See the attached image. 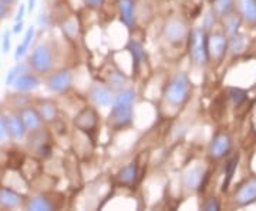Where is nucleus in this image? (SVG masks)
<instances>
[{
  "mask_svg": "<svg viewBox=\"0 0 256 211\" xmlns=\"http://www.w3.org/2000/svg\"><path fill=\"white\" fill-rule=\"evenodd\" d=\"M116 178H117V183L120 185H126V187L134 185L138 178L137 161H131L127 165H124L122 168H120V171L116 175Z\"/></svg>",
  "mask_w": 256,
  "mask_h": 211,
  "instance_id": "aec40b11",
  "label": "nucleus"
},
{
  "mask_svg": "<svg viewBox=\"0 0 256 211\" xmlns=\"http://www.w3.org/2000/svg\"><path fill=\"white\" fill-rule=\"evenodd\" d=\"M191 82L185 72H176L164 89L165 101L172 107H181L190 99Z\"/></svg>",
  "mask_w": 256,
  "mask_h": 211,
  "instance_id": "f03ea898",
  "label": "nucleus"
},
{
  "mask_svg": "<svg viewBox=\"0 0 256 211\" xmlns=\"http://www.w3.org/2000/svg\"><path fill=\"white\" fill-rule=\"evenodd\" d=\"M206 178H208V173L204 165H192L184 173L182 184L188 191L198 193L204 188Z\"/></svg>",
  "mask_w": 256,
  "mask_h": 211,
  "instance_id": "423d86ee",
  "label": "nucleus"
},
{
  "mask_svg": "<svg viewBox=\"0 0 256 211\" xmlns=\"http://www.w3.org/2000/svg\"><path fill=\"white\" fill-rule=\"evenodd\" d=\"M28 65L32 67L34 73L48 74L53 70L54 66V57H53V50L52 47L42 43L33 49L28 59Z\"/></svg>",
  "mask_w": 256,
  "mask_h": 211,
  "instance_id": "20e7f679",
  "label": "nucleus"
},
{
  "mask_svg": "<svg viewBox=\"0 0 256 211\" xmlns=\"http://www.w3.org/2000/svg\"><path fill=\"white\" fill-rule=\"evenodd\" d=\"M28 147L37 153L40 157H46L50 154V143L48 137L43 131V129L36 130V131H30L28 133Z\"/></svg>",
  "mask_w": 256,
  "mask_h": 211,
  "instance_id": "4468645a",
  "label": "nucleus"
},
{
  "mask_svg": "<svg viewBox=\"0 0 256 211\" xmlns=\"http://www.w3.org/2000/svg\"><path fill=\"white\" fill-rule=\"evenodd\" d=\"M226 94L235 106H240L244 101L246 100V92L239 89V87H229V89H226Z\"/></svg>",
  "mask_w": 256,
  "mask_h": 211,
  "instance_id": "c756f323",
  "label": "nucleus"
},
{
  "mask_svg": "<svg viewBox=\"0 0 256 211\" xmlns=\"http://www.w3.org/2000/svg\"><path fill=\"white\" fill-rule=\"evenodd\" d=\"M10 36H12V32H10V30H6V32L3 33V37H2V53H3V55H8L10 52V46H12Z\"/></svg>",
  "mask_w": 256,
  "mask_h": 211,
  "instance_id": "f704fd0d",
  "label": "nucleus"
},
{
  "mask_svg": "<svg viewBox=\"0 0 256 211\" xmlns=\"http://www.w3.org/2000/svg\"><path fill=\"white\" fill-rule=\"evenodd\" d=\"M234 6H235V0H214L212 3V9L220 18H225L229 13H232Z\"/></svg>",
  "mask_w": 256,
  "mask_h": 211,
  "instance_id": "bb28decb",
  "label": "nucleus"
},
{
  "mask_svg": "<svg viewBox=\"0 0 256 211\" xmlns=\"http://www.w3.org/2000/svg\"><path fill=\"white\" fill-rule=\"evenodd\" d=\"M127 84V76L122 73V72H118V70H114L111 72L110 76H108V86L114 92H120L121 89H124Z\"/></svg>",
  "mask_w": 256,
  "mask_h": 211,
  "instance_id": "cd10ccee",
  "label": "nucleus"
},
{
  "mask_svg": "<svg viewBox=\"0 0 256 211\" xmlns=\"http://www.w3.org/2000/svg\"><path fill=\"white\" fill-rule=\"evenodd\" d=\"M36 109L40 113V116L43 117L44 123H53L57 120L58 116V107L53 100H48V99H42V100H37Z\"/></svg>",
  "mask_w": 256,
  "mask_h": 211,
  "instance_id": "412c9836",
  "label": "nucleus"
},
{
  "mask_svg": "<svg viewBox=\"0 0 256 211\" xmlns=\"http://www.w3.org/2000/svg\"><path fill=\"white\" fill-rule=\"evenodd\" d=\"M22 120L26 126L28 131H36V130L43 129V124H44V120L40 116V113L36 109V106H26L23 109L18 110Z\"/></svg>",
  "mask_w": 256,
  "mask_h": 211,
  "instance_id": "2eb2a0df",
  "label": "nucleus"
},
{
  "mask_svg": "<svg viewBox=\"0 0 256 211\" xmlns=\"http://www.w3.org/2000/svg\"><path fill=\"white\" fill-rule=\"evenodd\" d=\"M3 2H6V3H10V5H12V3H14L16 0H3Z\"/></svg>",
  "mask_w": 256,
  "mask_h": 211,
  "instance_id": "a19ab883",
  "label": "nucleus"
},
{
  "mask_svg": "<svg viewBox=\"0 0 256 211\" xmlns=\"http://www.w3.org/2000/svg\"><path fill=\"white\" fill-rule=\"evenodd\" d=\"M40 84H42V80H40V77L37 74L32 73V72H23L16 79L13 86L18 93H28L38 89Z\"/></svg>",
  "mask_w": 256,
  "mask_h": 211,
  "instance_id": "6ab92c4d",
  "label": "nucleus"
},
{
  "mask_svg": "<svg viewBox=\"0 0 256 211\" xmlns=\"http://www.w3.org/2000/svg\"><path fill=\"white\" fill-rule=\"evenodd\" d=\"M232 148V140L228 133H216L208 146V156L212 160H220L228 156Z\"/></svg>",
  "mask_w": 256,
  "mask_h": 211,
  "instance_id": "6e6552de",
  "label": "nucleus"
},
{
  "mask_svg": "<svg viewBox=\"0 0 256 211\" xmlns=\"http://www.w3.org/2000/svg\"><path fill=\"white\" fill-rule=\"evenodd\" d=\"M117 9L121 22L127 28H134L137 23V9L134 0H117Z\"/></svg>",
  "mask_w": 256,
  "mask_h": 211,
  "instance_id": "dca6fc26",
  "label": "nucleus"
},
{
  "mask_svg": "<svg viewBox=\"0 0 256 211\" xmlns=\"http://www.w3.org/2000/svg\"><path fill=\"white\" fill-rule=\"evenodd\" d=\"M10 12H12V5L0 0V22L9 18Z\"/></svg>",
  "mask_w": 256,
  "mask_h": 211,
  "instance_id": "c9c22d12",
  "label": "nucleus"
},
{
  "mask_svg": "<svg viewBox=\"0 0 256 211\" xmlns=\"http://www.w3.org/2000/svg\"><path fill=\"white\" fill-rule=\"evenodd\" d=\"M229 37L224 33H210L208 35V50L210 59L220 60L228 50Z\"/></svg>",
  "mask_w": 256,
  "mask_h": 211,
  "instance_id": "f8f14e48",
  "label": "nucleus"
},
{
  "mask_svg": "<svg viewBox=\"0 0 256 211\" xmlns=\"http://www.w3.org/2000/svg\"><path fill=\"white\" fill-rule=\"evenodd\" d=\"M74 124L76 127L82 131V133H92L94 130L97 129V124H98V116L94 109L90 107H86L82 109L74 120Z\"/></svg>",
  "mask_w": 256,
  "mask_h": 211,
  "instance_id": "ddd939ff",
  "label": "nucleus"
},
{
  "mask_svg": "<svg viewBox=\"0 0 256 211\" xmlns=\"http://www.w3.org/2000/svg\"><path fill=\"white\" fill-rule=\"evenodd\" d=\"M23 28H24V22H23V20H20V22H16V23H14V26L12 28V33H14V35H18L20 32H23Z\"/></svg>",
  "mask_w": 256,
  "mask_h": 211,
  "instance_id": "58836bf2",
  "label": "nucleus"
},
{
  "mask_svg": "<svg viewBox=\"0 0 256 211\" xmlns=\"http://www.w3.org/2000/svg\"><path fill=\"white\" fill-rule=\"evenodd\" d=\"M239 10L242 18L249 23H256V0H239Z\"/></svg>",
  "mask_w": 256,
  "mask_h": 211,
  "instance_id": "b1692460",
  "label": "nucleus"
},
{
  "mask_svg": "<svg viewBox=\"0 0 256 211\" xmlns=\"http://www.w3.org/2000/svg\"><path fill=\"white\" fill-rule=\"evenodd\" d=\"M216 18H218V15L214 12V9H210L205 12L204 18H202V28H204L205 32L210 33V30L216 25Z\"/></svg>",
  "mask_w": 256,
  "mask_h": 211,
  "instance_id": "7c9ffc66",
  "label": "nucleus"
},
{
  "mask_svg": "<svg viewBox=\"0 0 256 211\" xmlns=\"http://www.w3.org/2000/svg\"><path fill=\"white\" fill-rule=\"evenodd\" d=\"M136 99H137V93L132 87H124L116 93V99L111 104V111L108 114L110 129L120 131L127 129L132 123V116H134L132 107Z\"/></svg>",
  "mask_w": 256,
  "mask_h": 211,
  "instance_id": "f257e3e1",
  "label": "nucleus"
},
{
  "mask_svg": "<svg viewBox=\"0 0 256 211\" xmlns=\"http://www.w3.org/2000/svg\"><path fill=\"white\" fill-rule=\"evenodd\" d=\"M238 163H239V154L236 156L230 157L228 160V163L225 165V181H224V190H226L228 188V185L232 181V178H234V174H235V171H236V168H238Z\"/></svg>",
  "mask_w": 256,
  "mask_h": 211,
  "instance_id": "c85d7f7f",
  "label": "nucleus"
},
{
  "mask_svg": "<svg viewBox=\"0 0 256 211\" xmlns=\"http://www.w3.org/2000/svg\"><path fill=\"white\" fill-rule=\"evenodd\" d=\"M208 32L202 26L194 28L188 35V53L190 60L194 66L204 67L210 62V50H208Z\"/></svg>",
  "mask_w": 256,
  "mask_h": 211,
  "instance_id": "7ed1b4c3",
  "label": "nucleus"
},
{
  "mask_svg": "<svg viewBox=\"0 0 256 211\" xmlns=\"http://www.w3.org/2000/svg\"><path fill=\"white\" fill-rule=\"evenodd\" d=\"M234 201L239 207H245L256 201V177H250L239 185L234 194Z\"/></svg>",
  "mask_w": 256,
  "mask_h": 211,
  "instance_id": "9d476101",
  "label": "nucleus"
},
{
  "mask_svg": "<svg viewBox=\"0 0 256 211\" xmlns=\"http://www.w3.org/2000/svg\"><path fill=\"white\" fill-rule=\"evenodd\" d=\"M24 207H26V210L30 211H50L54 210L57 205H56L54 200L52 198V195L36 194V195H32L30 198L26 200Z\"/></svg>",
  "mask_w": 256,
  "mask_h": 211,
  "instance_id": "a211bd4d",
  "label": "nucleus"
},
{
  "mask_svg": "<svg viewBox=\"0 0 256 211\" xmlns=\"http://www.w3.org/2000/svg\"><path fill=\"white\" fill-rule=\"evenodd\" d=\"M128 50H130L131 57H132V69H134V72H138L141 69L142 63H144V60H146L144 47L137 40H131L128 43Z\"/></svg>",
  "mask_w": 256,
  "mask_h": 211,
  "instance_id": "4be33fe9",
  "label": "nucleus"
},
{
  "mask_svg": "<svg viewBox=\"0 0 256 211\" xmlns=\"http://www.w3.org/2000/svg\"><path fill=\"white\" fill-rule=\"evenodd\" d=\"M46 86L50 92L62 93L68 92L73 86V73L68 69H62L54 73L48 74L46 79Z\"/></svg>",
  "mask_w": 256,
  "mask_h": 211,
  "instance_id": "0eeeda50",
  "label": "nucleus"
},
{
  "mask_svg": "<svg viewBox=\"0 0 256 211\" xmlns=\"http://www.w3.org/2000/svg\"><path fill=\"white\" fill-rule=\"evenodd\" d=\"M34 35H36V28H34V26H30V28L26 30V33H24V36H23L22 43H18V46L16 47V53H14V59H16V62H20V59L28 53V47H30V45H32L33 39H34Z\"/></svg>",
  "mask_w": 256,
  "mask_h": 211,
  "instance_id": "5701e85b",
  "label": "nucleus"
},
{
  "mask_svg": "<svg viewBox=\"0 0 256 211\" xmlns=\"http://www.w3.org/2000/svg\"><path fill=\"white\" fill-rule=\"evenodd\" d=\"M24 197L10 187H0V208L10 210L24 204Z\"/></svg>",
  "mask_w": 256,
  "mask_h": 211,
  "instance_id": "f3484780",
  "label": "nucleus"
},
{
  "mask_svg": "<svg viewBox=\"0 0 256 211\" xmlns=\"http://www.w3.org/2000/svg\"><path fill=\"white\" fill-rule=\"evenodd\" d=\"M245 49H246V39L244 35L236 33L234 36H229L228 50H230L232 55H240L245 52Z\"/></svg>",
  "mask_w": 256,
  "mask_h": 211,
  "instance_id": "a878e982",
  "label": "nucleus"
},
{
  "mask_svg": "<svg viewBox=\"0 0 256 211\" xmlns=\"http://www.w3.org/2000/svg\"><path fill=\"white\" fill-rule=\"evenodd\" d=\"M36 2L37 0H28V10L32 13L34 8H36Z\"/></svg>",
  "mask_w": 256,
  "mask_h": 211,
  "instance_id": "ea45409f",
  "label": "nucleus"
},
{
  "mask_svg": "<svg viewBox=\"0 0 256 211\" xmlns=\"http://www.w3.org/2000/svg\"><path fill=\"white\" fill-rule=\"evenodd\" d=\"M50 2H57V0H50Z\"/></svg>",
  "mask_w": 256,
  "mask_h": 211,
  "instance_id": "79ce46f5",
  "label": "nucleus"
},
{
  "mask_svg": "<svg viewBox=\"0 0 256 211\" xmlns=\"http://www.w3.org/2000/svg\"><path fill=\"white\" fill-rule=\"evenodd\" d=\"M6 124H8V134L13 141H22L28 137V129L22 120V116L18 111H12L6 114Z\"/></svg>",
  "mask_w": 256,
  "mask_h": 211,
  "instance_id": "9b49d317",
  "label": "nucleus"
},
{
  "mask_svg": "<svg viewBox=\"0 0 256 211\" xmlns=\"http://www.w3.org/2000/svg\"><path fill=\"white\" fill-rule=\"evenodd\" d=\"M90 99L97 107H110L116 99V92L108 84L94 83L90 87Z\"/></svg>",
  "mask_w": 256,
  "mask_h": 211,
  "instance_id": "1a4fd4ad",
  "label": "nucleus"
},
{
  "mask_svg": "<svg viewBox=\"0 0 256 211\" xmlns=\"http://www.w3.org/2000/svg\"><path fill=\"white\" fill-rule=\"evenodd\" d=\"M190 30L186 23L182 19L172 18L170 19L164 26V37L170 45H181L185 39H188Z\"/></svg>",
  "mask_w": 256,
  "mask_h": 211,
  "instance_id": "39448f33",
  "label": "nucleus"
},
{
  "mask_svg": "<svg viewBox=\"0 0 256 211\" xmlns=\"http://www.w3.org/2000/svg\"><path fill=\"white\" fill-rule=\"evenodd\" d=\"M220 208V204L218 201V198H215V197H210V198H206L205 202L202 204V210L205 211H218Z\"/></svg>",
  "mask_w": 256,
  "mask_h": 211,
  "instance_id": "72a5a7b5",
  "label": "nucleus"
},
{
  "mask_svg": "<svg viewBox=\"0 0 256 211\" xmlns=\"http://www.w3.org/2000/svg\"><path fill=\"white\" fill-rule=\"evenodd\" d=\"M24 13H26V6H24L23 3H20V6H18V15H16L14 20H16V22L23 20V18H24Z\"/></svg>",
  "mask_w": 256,
  "mask_h": 211,
  "instance_id": "4c0bfd02",
  "label": "nucleus"
},
{
  "mask_svg": "<svg viewBox=\"0 0 256 211\" xmlns=\"http://www.w3.org/2000/svg\"><path fill=\"white\" fill-rule=\"evenodd\" d=\"M24 72V65L23 63H18L14 67H12L9 70V73L6 76V80H4V84L6 86H13L16 79H18L20 74Z\"/></svg>",
  "mask_w": 256,
  "mask_h": 211,
  "instance_id": "2f4dec72",
  "label": "nucleus"
},
{
  "mask_svg": "<svg viewBox=\"0 0 256 211\" xmlns=\"http://www.w3.org/2000/svg\"><path fill=\"white\" fill-rule=\"evenodd\" d=\"M8 137H9V134H8L6 114H4L3 111H0V144H3Z\"/></svg>",
  "mask_w": 256,
  "mask_h": 211,
  "instance_id": "473e14b6",
  "label": "nucleus"
},
{
  "mask_svg": "<svg viewBox=\"0 0 256 211\" xmlns=\"http://www.w3.org/2000/svg\"><path fill=\"white\" fill-rule=\"evenodd\" d=\"M240 23H242V18L239 15L235 13H229L228 16L224 18V28L228 36H234L239 33V28H240Z\"/></svg>",
  "mask_w": 256,
  "mask_h": 211,
  "instance_id": "393cba45",
  "label": "nucleus"
},
{
  "mask_svg": "<svg viewBox=\"0 0 256 211\" xmlns=\"http://www.w3.org/2000/svg\"><path fill=\"white\" fill-rule=\"evenodd\" d=\"M82 2L90 9H100V8H102V5L106 3V0H82Z\"/></svg>",
  "mask_w": 256,
  "mask_h": 211,
  "instance_id": "e433bc0d",
  "label": "nucleus"
}]
</instances>
